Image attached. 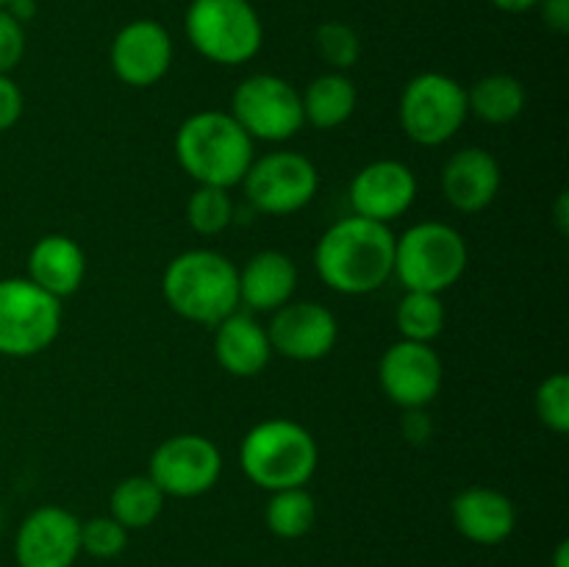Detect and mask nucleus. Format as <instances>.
I'll return each instance as SVG.
<instances>
[{
	"mask_svg": "<svg viewBox=\"0 0 569 567\" xmlns=\"http://www.w3.org/2000/svg\"><path fill=\"white\" fill-rule=\"evenodd\" d=\"M526 87L509 72L483 76L467 89V111L487 126H509L526 111Z\"/></svg>",
	"mask_w": 569,
	"mask_h": 567,
	"instance_id": "23",
	"label": "nucleus"
},
{
	"mask_svg": "<svg viewBox=\"0 0 569 567\" xmlns=\"http://www.w3.org/2000/svg\"><path fill=\"white\" fill-rule=\"evenodd\" d=\"M553 215H556V226H559V231L567 233L569 231V198H567V192L559 195Z\"/></svg>",
	"mask_w": 569,
	"mask_h": 567,
	"instance_id": "37",
	"label": "nucleus"
},
{
	"mask_svg": "<svg viewBox=\"0 0 569 567\" xmlns=\"http://www.w3.org/2000/svg\"><path fill=\"white\" fill-rule=\"evenodd\" d=\"M61 331V300L31 278H0V356L31 359Z\"/></svg>",
	"mask_w": 569,
	"mask_h": 567,
	"instance_id": "8",
	"label": "nucleus"
},
{
	"mask_svg": "<svg viewBox=\"0 0 569 567\" xmlns=\"http://www.w3.org/2000/svg\"><path fill=\"white\" fill-rule=\"evenodd\" d=\"M445 304L442 295L433 292H403L395 309V326H398L400 339L431 345L445 331Z\"/></svg>",
	"mask_w": 569,
	"mask_h": 567,
	"instance_id": "26",
	"label": "nucleus"
},
{
	"mask_svg": "<svg viewBox=\"0 0 569 567\" xmlns=\"http://www.w3.org/2000/svg\"><path fill=\"white\" fill-rule=\"evenodd\" d=\"M81 556V520L64 506L28 511L14 537L17 567H72Z\"/></svg>",
	"mask_w": 569,
	"mask_h": 567,
	"instance_id": "13",
	"label": "nucleus"
},
{
	"mask_svg": "<svg viewBox=\"0 0 569 567\" xmlns=\"http://www.w3.org/2000/svg\"><path fill=\"white\" fill-rule=\"evenodd\" d=\"M26 56V28L6 9H0V72L9 76Z\"/></svg>",
	"mask_w": 569,
	"mask_h": 567,
	"instance_id": "31",
	"label": "nucleus"
},
{
	"mask_svg": "<svg viewBox=\"0 0 569 567\" xmlns=\"http://www.w3.org/2000/svg\"><path fill=\"white\" fill-rule=\"evenodd\" d=\"M267 528L278 539H300L315 528L317 500L306 487H289L270 493L264 509Z\"/></svg>",
	"mask_w": 569,
	"mask_h": 567,
	"instance_id": "25",
	"label": "nucleus"
},
{
	"mask_svg": "<svg viewBox=\"0 0 569 567\" xmlns=\"http://www.w3.org/2000/svg\"><path fill=\"white\" fill-rule=\"evenodd\" d=\"M253 139L231 111H194L176 131V159L181 170L203 187L233 189L253 165Z\"/></svg>",
	"mask_w": 569,
	"mask_h": 567,
	"instance_id": "2",
	"label": "nucleus"
},
{
	"mask_svg": "<svg viewBox=\"0 0 569 567\" xmlns=\"http://www.w3.org/2000/svg\"><path fill=\"white\" fill-rule=\"evenodd\" d=\"M495 9L506 11V14H526V11L537 9L539 0H489Z\"/></svg>",
	"mask_w": 569,
	"mask_h": 567,
	"instance_id": "36",
	"label": "nucleus"
},
{
	"mask_svg": "<svg viewBox=\"0 0 569 567\" xmlns=\"http://www.w3.org/2000/svg\"><path fill=\"white\" fill-rule=\"evenodd\" d=\"M231 189L222 187H203L198 183L194 192L187 200V222L198 237H220L233 222Z\"/></svg>",
	"mask_w": 569,
	"mask_h": 567,
	"instance_id": "27",
	"label": "nucleus"
},
{
	"mask_svg": "<svg viewBox=\"0 0 569 567\" xmlns=\"http://www.w3.org/2000/svg\"><path fill=\"white\" fill-rule=\"evenodd\" d=\"M228 111L253 142H287L306 126L300 89L272 72H256L239 81Z\"/></svg>",
	"mask_w": 569,
	"mask_h": 567,
	"instance_id": "9",
	"label": "nucleus"
},
{
	"mask_svg": "<svg viewBox=\"0 0 569 567\" xmlns=\"http://www.w3.org/2000/svg\"><path fill=\"white\" fill-rule=\"evenodd\" d=\"M537 417L548 431L565 437L569 431V378L567 372H553L537 387Z\"/></svg>",
	"mask_w": 569,
	"mask_h": 567,
	"instance_id": "29",
	"label": "nucleus"
},
{
	"mask_svg": "<svg viewBox=\"0 0 569 567\" xmlns=\"http://www.w3.org/2000/svg\"><path fill=\"white\" fill-rule=\"evenodd\" d=\"M467 117V87H461L448 72H420L409 78L400 92V128L420 148H439L450 142Z\"/></svg>",
	"mask_w": 569,
	"mask_h": 567,
	"instance_id": "7",
	"label": "nucleus"
},
{
	"mask_svg": "<svg viewBox=\"0 0 569 567\" xmlns=\"http://www.w3.org/2000/svg\"><path fill=\"white\" fill-rule=\"evenodd\" d=\"M298 265L281 250H259L239 270V306L248 311H276L295 298Z\"/></svg>",
	"mask_w": 569,
	"mask_h": 567,
	"instance_id": "20",
	"label": "nucleus"
},
{
	"mask_svg": "<svg viewBox=\"0 0 569 567\" xmlns=\"http://www.w3.org/2000/svg\"><path fill=\"white\" fill-rule=\"evenodd\" d=\"M450 520L456 531L472 545L506 543L517 528V509L509 495L495 487H467L450 500Z\"/></svg>",
	"mask_w": 569,
	"mask_h": 567,
	"instance_id": "18",
	"label": "nucleus"
},
{
	"mask_svg": "<svg viewBox=\"0 0 569 567\" xmlns=\"http://www.w3.org/2000/svg\"><path fill=\"white\" fill-rule=\"evenodd\" d=\"M39 289L64 300L81 289L87 278V253L67 233H48L28 250V276Z\"/></svg>",
	"mask_w": 569,
	"mask_h": 567,
	"instance_id": "21",
	"label": "nucleus"
},
{
	"mask_svg": "<svg viewBox=\"0 0 569 567\" xmlns=\"http://www.w3.org/2000/svg\"><path fill=\"white\" fill-rule=\"evenodd\" d=\"M164 504L167 495L156 487L148 472H142V476H128L114 484L109 495V515L128 531H139L159 520Z\"/></svg>",
	"mask_w": 569,
	"mask_h": 567,
	"instance_id": "24",
	"label": "nucleus"
},
{
	"mask_svg": "<svg viewBox=\"0 0 569 567\" xmlns=\"http://www.w3.org/2000/svg\"><path fill=\"white\" fill-rule=\"evenodd\" d=\"M553 567H569V543L561 539L553 550Z\"/></svg>",
	"mask_w": 569,
	"mask_h": 567,
	"instance_id": "38",
	"label": "nucleus"
},
{
	"mask_svg": "<svg viewBox=\"0 0 569 567\" xmlns=\"http://www.w3.org/2000/svg\"><path fill=\"white\" fill-rule=\"evenodd\" d=\"M111 70L133 89L156 87L172 67V39L156 20H131L111 39Z\"/></svg>",
	"mask_w": 569,
	"mask_h": 567,
	"instance_id": "16",
	"label": "nucleus"
},
{
	"mask_svg": "<svg viewBox=\"0 0 569 567\" xmlns=\"http://www.w3.org/2000/svg\"><path fill=\"white\" fill-rule=\"evenodd\" d=\"M3 9L9 11L17 22H22V26H26L28 20H33V17H37V0H9Z\"/></svg>",
	"mask_w": 569,
	"mask_h": 567,
	"instance_id": "35",
	"label": "nucleus"
},
{
	"mask_svg": "<svg viewBox=\"0 0 569 567\" xmlns=\"http://www.w3.org/2000/svg\"><path fill=\"white\" fill-rule=\"evenodd\" d=\"M214 359L228 376L256 378L267 370L272 359V345L267 326H261L250 311H233L214 328Z\"/></svg>",
	"mask_w": 569,
	"mask_h": 567,
	"instance_id": "19",
	"label": "nucleus"
},
{
	"mask_svg": "<svg viewBox=\"0 0 569 567\" xmlns=\"http://www.w3.org/2000/svg\"><path fill=\"white\" fill-rule=\"evenodd\" d=\"M183 31L203 59L220 67L248 64L264 44V26L250 0H192Z\"/></svg>",
	"mask_w": 569,
	"mask_h": 567,
	"instance_id": "6",
	"label": "nucleus"
},
{
	"mask_svg": "<svg viewBox=\"0 0 569 567\" xmlns=\"http://www.w3.org/2000/svg\"><path fill=\"white\" fill-rule=\"evenodd\" d=\"M445 365L433 345L398 339L378 361L381 392L400 409H426L442 392Z\"/></svg>",
	"mask_w": 569,
	"mask_h": 567,
	"instance_id": "12",
	"label": "nucleus"
},
{
	"mask_svg": "<svg viewBox=\"0 0 569 567\" xmlns=\"http://www.w3.org/2000/svg\"><path fill=\"white\" fill-rule=\"evenodd\" d=\"M315 48L331 70L348 72L361 59V39L348 22L328 20L315 31Z\"/></svg>",
	"mask_w": 569,
	"mask_h": 567,
	"instance_id": "28",
	"label": "nucleus"
},
{
	"mask_svg": "<svg viewBox=\"0 0 569 567\" xmlns=\"http://www.w3.org/2000/svg\"><path fill=\"white\" fill-rule=\"evenodd\" d=\"M400 431H403V437L409 439L411 445H426L433 434V422L426 409H403Z\"/></svg>",
	"mask_w": 569,
	"mask_h": 567,
	"instance_id": "33",
	"label": "nucleus"
},
{
	"mask_svg": "<svg viewBox=\"0 0 569 567\" xmlns=\"http://www.w3.org/2000/svg\"><path fill=\"white\" fill-rule=\"evenodd\" d=\"M6 3H9V0H0V9H3V6H6Z\"/></svg>",
	"mask_w": 569,
	"mask_h": 567,
	"instance_id": "39",
	"label": "nucleus"
},
{
	"mask_svg": "<svg viewBox=\"0 0 569 567\" xmlns=\"http://www.w3.org/2000/svg\"><path fill=\"white\" fill-rule=\"evenodd\" d=\"M470 265V248L459 228L422 220L395 237V272L406 292L442 295L461 281Z\"/></svg>",
	"mask_w": 569,
	"mask_h": 567,
	"instance_id": "5",
	"label": "nucleus"
},
{
	"mask_svg": "<svg viewBox=\"0 0 569 567\" xmlns=\"http://www.w3.org/2000/svg\"><path fill=\"white\" fill-rule=\"evenodd\" d=\"M539 14H542V22L550 28L553 33H565L569 31V0H539Z\"/></svg>",
	"mask_w": 569,
	"mask_h": 567,
	"instance_id": "34",
	"label": "nucleus"
},
{
	"mask_svg": "<svg viewBox=\"0 0 569 567\" xmlns=\"http://www.w3.org/2000/svg\"><path fill=\"white\" fill-rule=\"evenodd\" d=\"M148 476L167 498H200L220 481L222 454L203 434H176L156 445Z\"/></svg>",
	"mask_w": 569,
	"mask_h": 567,
	"instance_id": "11",
	"label": "nucleus"
},
{
	"mask_svg": "<svg viewBox=\"0 0 569 567\" xmlns=\"http://www.w3.org/2000/svg\"><path fill=\"white\" fill-rule=\"evenodd\" d=\"M22 109H26V98L22 89L17 87L14 78L0 72V133L11 131L20 122Z\"/></svg>",
	"mask_w": 569,
	"mask_h": 567,
	"instance_id": "32",
	"label": "nucleus"
},
{
	"mask_svg": "<svg viewBox=\"0 0 569 567\" xmlns=\"http://www.w3.org/2000/svg\"><path fill=\"white\" fill-rule=\"evenodd\" d=\"M128 545V528L111 515L89 517L81 523V554L92 559H117Z\"/></svg>",
	"mask_w": 569,
	"mask_h": 567,
	"instance_id": "30",
	"label": "nucleus"
},
{
	"mask_svg": "<svg viewBox=\"0 0 569 567\" xmlns=\"http://www.w3.org/2000/svg\"><path fill=\"white\" fill-rule=\"evenodd\" d=\"M272 354L292 361H320L337 348L339 322L328 306L317 300H289L272 311L267 326Z\"/></svg>",
	"mask_w": 569,
	"mask_h": 567,
	"instance_id": "14",
	"label": "nucleus"
},
{
	"mask_svg": "<svg viewBox=\"0 0 569 567\" xmlns=\"http://www.w3.org/2000/svg\"><path fill=\"white\" fill-rule=\"evenodd\" d=\"M350 209L372 222L400 220L417 200V176L406 161L376 159L361 167L348 187Z\"/></svg>",
	"mask_w": 569,
	"mask_h": 567,
	"instance_id": "15",
	"label": "nucleus"
},
{
	"mask_svg": "<svg viewBox=\"0 0 569 567\" xmlns=\"http://www.w3.org/2000/svg\"><path fill=\"white\" fill-rule=\"evenodd\" d=\"M315 270L331 292L361 298L378 292L395 272V233L383 222L342 217L315 245Z\"/></svg>",
	"mask_w": 569,
	"mask_h": 567,
	"instance_id": "1",
	"label": "nucleus"
},
{
	"mask_svg": "<svg viewBox=\"0 0 569 567\" xmlns=\"http://www.w3.org/2000/svg\"><path fill=\"white\" fill-rule=\"evenodd\" d=\"M161 295L178 317L214 328L239 309V270L220 250H183L161 272Z\"/></svg>",
	"mask_w": 569,
	"mask_h": 567,
	"instance_id": "3",
	"label": "nucleus"
},
{
	"mask_svg": "<svg viewBox=\"0 0 569 567\" xmlns=\"http://www.w3.org/2000/svg\"><path fill=\"white\" fill-rule=\"evenodd\" d=\"M503 170L500 161L483 148H461L445 161L442 195L450 209L461 215H478L489 209L500 195Z\"/></svg>",
	"mask_w": 569,
	"mask_h": 567,
	"instance_id": "17",
	"label": "nucleus"
},
{
	"mask_svg": "<svg viewBox=\"0 0 569 567\" xmlns=\"http://www.w3.org/2000/svg\"><path fill=\"white\" fill-rule=\"evenodd\" d=\"M239 187L244 189V198L256 211L289 217L315 200L320 189V172L309 156L295 150H270L256 156Z\"/></svg>",
	"mask_w": 569,
	"mask_h": 567,
	"instance_id": "10",
	"label": "nucleus"
},
{
	"mask_svg": "<svg viewBox=\"0 0 569 567\" xmlns=\"http://www.w3.org/2000/svg\"><path fill=\"white\" fill-rule=\"evenodd\" d=\"M300 103H303L306 126L317 128V131H337L356 115L359 89L345 72L331 70L306 83V89L300 92Z\"/></svg>",
	"mask_w": 569,
	"mask_h": 567,
	"instance_id": "22",
	"label": "nucleus"
},
{
	"mask_svg": "<svg viewBox=\"0 0 569 567\" xmlns=\"http://www.w3.org/2000/svg\"><path fill=\"white\" fill-rule=\"evenodd\" d=\"M320 465L315 434L289 417H270L250 428L239 445V467L244 478L267 493L306 487Z\"/></svg>",
	"mask_w": 569,
	"mask_h": 567,
	"instance_id": "4",
	"label": "nucleus"
}]
</instances>
